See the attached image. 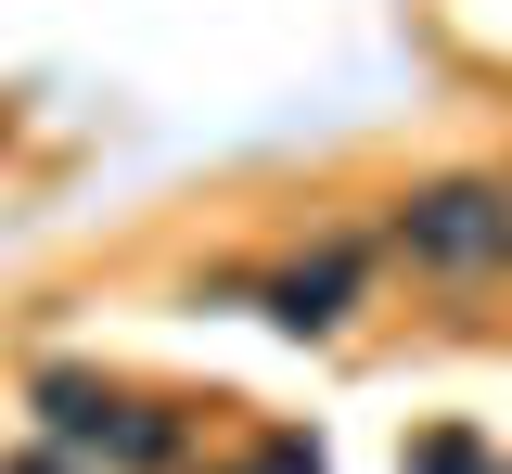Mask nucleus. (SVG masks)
<instances>
[{"label":"nucleus","instance_id":"4","mask_svg":"<svg viewBox=\"0 0 512 474\" xmlns=\"http://www.w3.org/2000/svg\"><path fill=\"white\" fill-rule=\"evenodd\" d=\"M256 474H320V462H308V449H269V462H256Z\"/></svg>","mask_w":512,"mask_h":474},{"label":"nucleus","instance_id":"1","mask_svg":"<svg viewBox=\"0 0 512 474\" xmlns=\"http://www.w3.org/2000/svg\"><path fill=\"white\" fill-rule=\"evenodd\" d=\"M397 257H410V270H448V282L500 270L512 257V193L500 180H436V193H410L397 205Z\"/></svg>","mask_w":512,"mask_h":474},{"label":"nucleus","instance_id":"2","mask_svg":"<svg viewBox=\"0 0 512 474\" xmlns=\"http://www.w3.org/2000/svg\"><path fill=\"white\" fill-rule=\"evenodd\" d=\"M39 410H52V436L64 449H103V462H180V436H167V423H141V410L128 398H103V385H77V372H52V385H39Z\"/></svg>","mask_w":512,"mask_h":474},{"label":"nucleus","instance_id":"5","mask_svg":"<svg viewBox=\"0 0 512 474\" xmlns=\"http://www.w3.org/2000/svg\"><path fill=\"white\" fill-rule=\"evenodd\" d=\"M13 474H64V462H52V449H26V462H13Z\"/></svg>","mask_w":512,"mask_h":474},{"label":"nucleus","instance_id":"3","mask_svg":"<svg viewBox=\"0 0 512 474\" xmlns=\"http://www.w3.org/2000/svg\"><path fill=\"white\" fill-rule=\"evenodd\" d=\"M359 270H372L359 244H320L308 270H282V282H269V321H282V334H320V321H346V295H359Z\"/></svg>","mask_w":512,"mask_h":474}]
</instances>
